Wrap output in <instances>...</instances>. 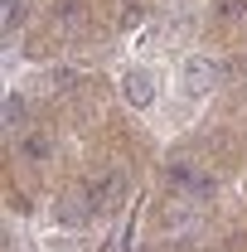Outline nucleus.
<instances>
[{
	"label": "nucleus",
	"instance_id": "obj_1",
	"mask_svg": "<svg viewBox=\"0 0 247 252\" xmlns=\"http://www.w3.org/2000/svg\"><path fill=\"white\" fill-rule=\"evenodd\" d=\"M122 93H126V102H131V107H151V97H155L151 73H146V68H131V73L122 78Z\"/></svg>",
	"mask_w": 247,
	"mask_h": 252
},
{
	"label": "nucleus",
	"instance_id": "obj_2",
	"mask_svg": "<svg viewBox=\"0 0 247 252\" xmlns=\"http://www.w3.org/2000/svg\"><path fill=\"white\" fill-rule=\"evenodd\" d=\"M214 63L209 59H189L185 63V83H189V93H204V88H209V83H214Z\"/></svg>",
	"mask_w": 247,
	"mask_h": 252
},
{
	"label": "nucleus",
	"instance_id": "obj_3",
	"mask_svg": "<svg viewBox=\"0 0 247 252\" xmlns=\"http://www.w3.org/2000/svg\"><path fill=\"white\" fill-rule=\"evenodd\" d=\"M15 20H25V0H10V10H5V25H15Z\"/></svg>",
	"mask_w": 247,
	"mask_h": 252
},
{
	"label": "nucleus",
	"instance_id": "obj_4",
	"mask_svg": "<svg viewBox=\"0 0 247 252\" xmlns=\"http://www.w3.org/2000/svg\"><path fill=\"white\" fill-rule=\"evenodd\" d=\"M44 151H49V146H44V141H25V156H34V160H44Z\"/></svg>",
	"mask_w": 247,
	"mask_h": 252
}]
</instances>
